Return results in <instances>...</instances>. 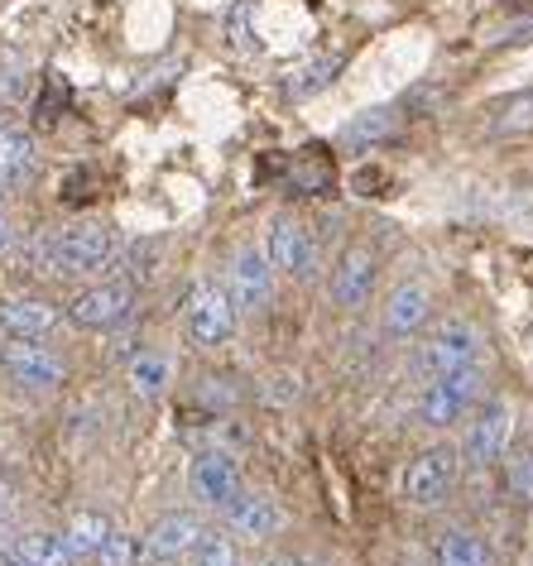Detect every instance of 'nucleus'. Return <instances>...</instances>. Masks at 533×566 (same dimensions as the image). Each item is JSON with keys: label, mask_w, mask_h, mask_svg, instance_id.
Returning a JSON list of instances; mask_svg holds the SVG:
<instances>
[{"label": "nucleus", "mask_w": 533, "mask_h": 566, "mask_svg": "<svg viewBox=\"0 0 533 566\" xmlns=\"http://www.w3.org/2000/svg\"><path fill=\"white\" fill-rule=\"evenodd\" d=\"M457 471H461L457 447H428L424 457H414L409 471H404V500L418 504V509L442 504L457 485Z\"/></svg>", "instance_id": "5"}, {"label": "nucleus", "mask_w": 533, "mask_h": 566, "mask_svg": "<svg viewBox=\"0 0 533 566\" xmlns=\"http://www.w3.org/2000/svg\"><path fill=\"white\" fill-rule=\"evenodd\" d=\"M116 260V231L102 221H82L49 235V274H96Z\"/></svg>", "instance_id": "2"}, {"label": "nucleus", "mask_w": 533, "mask_h": 566, "mask_svg": "<svg viewBox=\"0 0 533 566\" xmlns=\"http://www.w3.org/2000/svg\"><path fill=\"white\" fill-rule=\"evenodd\" d=\"M428 307H432V293L428 283H399L385 303V332L389 336H409L428 322Z\"/></svg>", "instance_id": "15"}, {"label": "nucleus", "mask_w": 533, "mask_h": 566, "mask_svg": "<svg viewBox=\"0 0 533 566\" xmlns=\"http://www.w3.org/2000/svg\"><path fill=\"white\" fill-rule=\"evenodd\" d=\"M510 494L519 504H533V451H519L510 461Z\"/></svg>", "instance_id": "29"}, {"label": "nucleus", "mask_w": 533, "mask_h": 566, "mask_svg": "<svg viewBox=\"0 0 533 566\" xmlns=\"http://www.w3.org/2000/svg\"><path fill=\"white\" fill-rule=\"evenodd\" d=\"M264 566H303V562H293V557H274V562H264Z\"/></svg>", "instance_id": "33"}, {"label": "nucleus", "mask_w": 533, "mask_h": 566, "mask_svg": "<svg viewBox=\"0 0 533 566\" xmlns=\"http://www.w3.org/2000/svg\"><path fill=\"white\" fill-rule=\"evenodd\" d=\"M10 240H15V231H10V221H6V217H0V254H6V250H10Z\"/></svg>", "instance_id": "31"}, {"label": "nucleus", "mask_w": 533, "mask_h": 566, "mask_svg": "<svg viewBox=\"0 0 533 566\" xmlns=\"http://www.w3.org/2000/svg\"><path fill=\"white\" fill-rule=\"evenodd\" d=\"M0 370L15 379V385H24V389H53L63 379V360L53 356L49 346L15 336L10 346H0Z\"/></svg>", "instance_id": "9"}, {"label": "nucleus", "mask_w": 533, "mask_h": 566, "mask_svg": "<svg viewBox=\"0 0 533 566\" xmlns=\"http://www.w3.org/2000/svg\"><path fill=\"white\" fill-rule=\"evenodd\" d=\"M485 44H490V49L533 44V10H514V15H504L500 24H490V30H485Z\"/></svg>", "instance_id": "25"}, {"label": "nucleus", "mask_w": 533, "mask_h": 566, "mask_svg": "<svg viewBox=\"0 0 533 566\" xmlns=\"http://www.w3.org/2000/svg\"><path fill=\"white\" fill-rule=\"evenodd\" d=\"M221 518H227L241 537H274L284 528V509L274 500H264V494H245V490H236L231 500L221 504Z\"/></svg>", "instance_id": "13"}, {"label": "nucleus", "mask_w": 533, "mask_h": 566, "mask_svg": "<svg viewBox=\"0 0 533 566\" xmlns=\"http://www.w3.org/2000/svg\"><path fill=\"white\" fill-rule=\"evenodd\" d=\"M481 350H485V336L471 327L467 317H447L438 322L424 342L414 346V370L424 379H438L447 370H467V365H481Z\"/></svg>", "instance_id": "1"}, {"label": "nucleus", "mask_w": 533, "mask_h": 566, "mask_svg": "<svg viewBox=\"0 0 533 566\" xmlns=\"http://www.w3.org/2000/svg\"><path fill=\"white\" fill-rule=\"evenodd\" d=\"M236 490H241V471H236L231 457H221V451H202V457L192 461V471H188V494H192V500H198L202 509H221Z\"/></svg>", "instance_id": "10"}, {"label": "nucleus", "mask_w": 533, "mask_h": 566, "mask_svg": "<svg viewBox=\"0 0 533 566\" xmlns=\"http://www.w3.org/2000/svg\"><path fill=\"white\" fill-rule=\"evenodd\" d=\"M399 125H404V116H399L395 106H375V111H360L356 120H346V130H342V145H346V149H366V145H380V139L399 135Z\"/></svg>", "instance_id": "17"}, {"label": "nucleus", "mask_w": 533, "mask_h": 566, "mask_svg": "<svg viewBox=\"0 0 533 566\" xmlns=\"http://www.w3.org/2000/svg\"><path fill=\"white\" fill-rule=\"evenodd\" d=\"M130 313H135V283H125V279H102L67 303V322L82 332H111Z\"/></svg>", "instance_id": "4"}, {"label": "nucleus", "mask_w": 533, "mask_h": 566, "mask_svg": "<svg viewBox=\"0 0 533 566\" xmlns=\"http://www.w3.org/2000/svg\"><path fill=\"white\" fill-rule=\"evenodd\" d=\"M30 168H34V139L24 130H6L0 125V188L30 178Z\"/></svg>", "instance_id": "20"}, {"label": "nucleus", "mask_w": 533, "mask_h": 566, "mask_svg": "<svg viewBox=\"0 0 533 566\" xmlns=\"http://www.w3.org/2000/svg\"><path fill=\"white\" fill-rule=\"evenodd\" d=\"M0 566H34V562H24L20 552H6V557H0Z\"/></svg>", "instance_id": "32"}, {"label": "nucleus", "mask_w": 533, "mask_h": 566, "mask_svg": "<svg viewBox=\"0 0 533 566\" xmlns=\"http://www.w3.org/2000/svg\"><path fill=\"white\" fill-rule=\"evenodd\" d=\"M255 20H260V0H236L227 10V44L245 53L255 44Z\"/></svg>", "instance_id": "24"}, {"label": "nucleus", "mask_w": 533, "mask_h": 566, "mask_svg": "<svg viewBox=\"0 0 533 566\" xmlns=\"http://www.w3.org/2000/svg\"><path fill=\"white\" fill-rule=\"evenodd\" d=\"M510 432H514V408L510 403H485L481 413H475V422L467 428V437H461V451L457 457L475 465V471H485V465H495L504 457V447H510Z\"/></svg>", "instance_id": "7"}, {"label": "nucleus", "mask_w": 533, "mask_h": 566, "mask_svg": "<svg viewBox=\"0 0 533 566\" xmlns=\"http://www.w3.org/2000/svg\"><path fill=\"white\" fill-rule=\"evenodd\" d=\"M264 254L279 274H313V235H307L303 221L279 217L270 226V240H264Z\"/></svg>", "instance_id": "11"}, {"label": "nucleus", "mask_w": 533, "mask_h": 566, "mask_svg": "<svg viewBox=\"0 0 533 566\" xmlns=\"http://www.w3.org/2000/svg\"><path fill=\"white\" fill-rule=\"evenodd\" d=\"M139 537H130V533H121V528H111L106 533V543L96 547V557H102V566H135L139 562Z\"/></svg>", "instance_id": "27"}, {"label": "nucleus", "mask_w": 533, "mask_h": 566, "mask_svg": "<svg viewBox=\"0 0 533 566\" xmlns=\"http://www.w3.org/2000/svg\"><path fill=\"white\" fill-rule=\"evenodd\" d=\"M438 566H490V547L467 528H447L438 537Z\"/></svg>", "instance_id": "21"}, {"label": "nucleus", "mask_w": 533, "mask_h": 566, "mask_svg": "<svg viewBox=\"0 0 533 566\" xmlns=\"http://www.w3.org/2000/svg\"><path fill=\"white\" fill-rule=\"evenodd\" d=\"M375 289V250L370 245H351L332 269V298L342 307H366Z\"/></svg>", "instance_id": "12"}, {"label": "nucleus", "mask_w": 533, "mask_h": 566, "mask_svg": "<svg viewBox=\"0 0 533 566\" xmlns=\"http://www.w3.org/2000/svg\"><path fill=\"white\" fill-rule=\"evenodd\" d=\"M207 528L192 514H164L154 528L145 533V552L154 562H178V557H192V547H198V537Z\"/></svg>", "instance_id": "14"}, {"label": "nucleus", "mask_w": 533, "mask_h": 566, "mask_svg": "<svg viewBox=\"0 0 533 566\" xmlns=\"http://www.w3.org/2000/svg\"><path fill=\"white\" fill-rule=\"evenodd\" d=\"M188 336L198 346H227L231 342V332H236V303H231V293L221 289V283H198V289L188 293Z\"/></svg>", "instance_id": "6"}, {"label": "nucleus", "mask_w": 533, "mask_h": 566, "mask_svg": "<svg viewBox=\"0 0 533 566\" xmlns=\"http://www.w3.org/2000/svg\"><path fill=\"white\" fill-rule=\"evenodd\" d=\"M15 552L24 562H34V566H73V547H67V537L63 533H24Z\"/></svg>", "instance_id": "22"}, {"label": "nucleus", "mask_w": 533, "mask_h": 566, "mask_svg": "<svg viewBox=\"0 0 533 566\" xmlns=\"http://www.w3.org/2000/svg\"><path fill=\"white\" fill-rule=\"evenodd\" d=\"M106 533H111V518L102 514V509H77L73 518H67V547H73V557H96V547L106 543Z\"/></svg>", "instance_id": "19"}, {"label": "nucleus", "mask_w": 533, "mask_h": 566, "mask_svg": "<svg viewBox=\"0 0 533 566\" xmlns=\"http://www.w3.org/2000/svg\"><path fill=\"white\" fill-rule=\"evenodd\" d=\"M168 375H174V365H168V356H159V350H139V356L130 360V389L145 394V399L164 394Z\"/></svg>", "instance_id": "23"}, {"label": "nucleus", "mask_w": 533, "mask_h": 566, "mask_svg": "<svg viewBox=\"0 0 533 566\" xmlns=\"http://www.w3.org/2000/svg\"><path fill=\"white\" fill-rule=\"evenodd\" d=\"M227 293H231L236 313H255V307L270 303V293H274V264H270V254H264L260 245H241V250H236Z\"/></svg>", "instance_id": "8"}, {"label": "nucleus", "mask_w": 533, "mask_h": 566, "mask_svg": "<svg viewBox=\"0 0 533 566\" xmlns=\"http://www.w3.org/2000/svg\"><path fill=\"white\" fill-rule=\"evenodd\" d=\"M15 543H20V533L10 528L6 518H0V557H6V552H15Z\"/></svg>", "instance_id": "30"}, {"label": "nucleus", "mask_w": 533, "mask_h": 566, "mask_svg": "<svg viewBox=\"0 0 533 566\" xmlns=\"http://www.w3.org/2000/svg\"><path fill=\"white\" fill-rule=\"evenodd\" d=\"M0 327L10 336H24V342H39V336L59 327V313L44 298H6L0 303Z\"/></svg>", "instance_id": "16"}, {"label": "nucleus", "mask_w": 533, "mask_h": 566, "mask_svg": "<svg viewBox=\"0 0 533 566\" xmlns=\"http://www.w3.org/2000/svg\"><path fill=\"white\" fill-rule=\"evenodd\" d=\"M342 53H317V59H307L303 67H299V73H293L289 77V96H293V102H307V96H317V92H327L332 87V82H336V73H342Z\"/></svg>", "instance_id": "18"}, {"label": "nucleus", "mask_w": 533, "mask_h": 566, "mask_svg": "<svg viewBox=\"0 0 533 566\" xmlns=\"http://www.w3.org/2000/svg\"><path fill=\"white\" fill-rule=\"evenodd\" d=\"M485 394V375L481 365H467V370H447L438 379H428L424 399H418V418L428 422V428H452L471 413L475 403H481Z\"/></svg>", "instance_id": "3"}, {"label": "nucleus", "mask_w": 533, "mask_h": 566, "mask_svg": "<svg viewBox=\"0 0 533 566\" xmlns=\"http://www.w3.org/2000/svg\"><path fill=\"white\" fill-rule=\"evenodd\" d=\"M519 130H533V87L524 96H514L495 120V135H519Z\"/></svg>", "instance_id": "28"}, {"label": "nucleus", "mask_w": 533, "mask_h": 566, "mask_svg": "<svg viewBox=\"0 0 533 566\" xmlns=\"http://www.w3.org/2000/svg\"><path fill=\"white\" fill-rule=\"evenodd\" d=\"M192 566H241V552L227 533H202L192 547Z\"/></svg>", "instance_id": "26"}]
</instances>
